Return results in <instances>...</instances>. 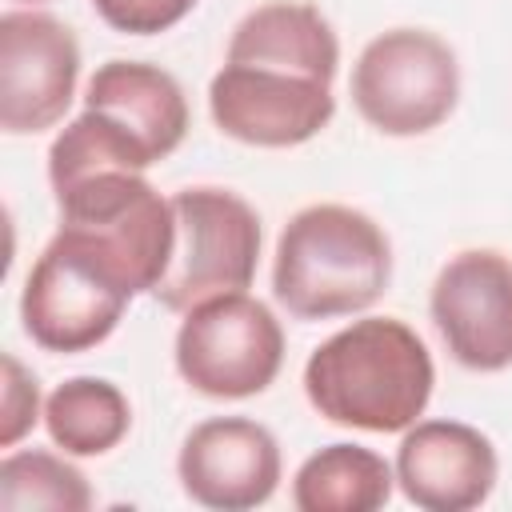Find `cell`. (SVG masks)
<instances>
[{"instance_id": "6da1fadb", "label": "cell", "mask_w": 512, "mask_h": 512, "mask_svg": "<svg viewBox=\"0 0 512 512\" xmlns=\"http://www.w3.org/2000/svg\"><path fill=\"white\" fill-rule=\"evenodd\" d=\"M436 384L428 344L396 316H364L332 332L304 360L308 404L340 428L404 432L412 428Z\"/></svg>"}, {"instance_id": "7a4b0ae2", "label": "cell", "mask_w": 512, "mask_h": 512, "mask_svg": "<svg viewBox=\"0 0 512 512\" xmlns=\"http://www.w3.org/2000/svg\"><path fill=\"white\" fill-rule=\"evenodd\" d=\"M392 284L388 232L352 204H308L276 236L272 296L296 320H336L372 308Z\"/></svg>"}, {"instance_id": "3957f363", "label": "cell", "mask_w": 512, "mask_h": 512, "mask_svg": "<svg viewBox=\"0 0 512 512\" xmlns=\"http://www.w3.org/2000/svg\"><path fill=\"white\" fill-rule=\"evenodd\" d=\"M144 284L132 264L96 232L60 224L20 288L24 336L56 356L92 352L124 320Z\"/></svg>"}, {"instance_id": "277c9868", "label": "cell", "mask_w": 512, "mask_h": 512, "mask_svg": "<svg viewBox=\"0 0 512 512\" xmlns=\"http://www.w3.org/2000/svg\"><path fill=\"white\" fill-rule=\"evenodd\" d=\"M348 92L380 136H424L460 104V60L428 28H388L360 48Z\"/></svg>"}, {"instance_id": "5b68a950", "label": "cell", "mask_w": 512, "mask_h": 512, "mask_svg": "<svg viewBox=\"0 0 512 512\" xmlns=\"http://www.w3.org/2000/svg\"><path fill=\"white\" fill-rule=\"evenodd\" d=\"M168 200L176 216V248L164 280L152 288L160 308L184 316L208 296L248 292L264 240L256 208L244 196L212 184L180 188Z\"/></svg>"}, {"instance_id": "8992f818", "label": "cell", "mask_w": 512, "mask_h": 512, "mask_svg": "<svg viewBox=\"0 0 512 512\" xmlns=\"http://www.w3.org/2000/svg\"><path fill=\"white\" fill-rule=\"evenodd\" d=\"M172 360L192 392L208 400H248L280 376L284 328L276 312L248 292L208 296L184 312Z\"/></svg>"}, {"instance_id": "52a82bcc", "label": "cell", "mask_w": 512, "mask_h": 512, "mask_svg": "<svg viewBox=\"0 0 512 512\" xmlns=\"http://www.w3.org/2000/svg\"><path fill=\"white\" fill-rule=\"evenodd\" d=\"M208 112L236 144L296 148L328 128L336 96L328 80L272 60H224L208 84Z\"/></svg>"}, {"instance_id": "ba28073f", "label": "cell", "mask_w": 512, "mask_h": 512, "mask_svg": "<svg viewBox=\"0 0 512 512\" xmlns=\"http://www.w3.org/2000/svg\"><path fill=\"white\" fill-rule=\"evenodd\" d=\"M80 44L72 28L36 8L0 16V128L36 136L64 120L76 100Z\"/></svg>"}, {"instance_id": "9c48e42d", "label": "cell", "mask_w": 512, "mask_h": 512, "mask_svg": "<svg viewBox=\"0 0 512 512\" xmlns=\"http://www.w3.org/2000/svg\"><path fill=\"white\" fill-rule=\"evenodd\" d=\"M428 316L460 368L484 376L512 368V260L496 248L448 256L432 280Z\"/></svg>"}, {"instance_id": "30bf717a", "label": "cell", "mask_w": 512, "mask_h": 512, "mask_svg": "<svg viewBox=\"0 0 512 512\" xmlns=\"http://www.w3.org/2000/svg\"><path fill=\"white\" fill-rule=\"evenodd\" d=\"M176 476L184 496L200 508H260L280 488V444L260 420L212 416L184 436Z\"/></svg>"}, {"instance_id": "8fae6325", "label": "cell", "mask_w": 512, "mask_h": 512, "mask_svg": "<svg viewBox=\"0 0 512 512\" xmlns=\"http://www.w3.org/2000/svg\"><path fill=\"white\" fill-rule=\"evenodd\" d=\"M396 484L408 504L424 512L480 508L496 480V444L464 420H416L396 448Z\"/></svg>"}, {"instance_id": "7c38bea8", "label": "cell", "mask_w": 512, "mask_h": 512, "mask_svg": "<svg viewBox=\"0 0 512 512\" xmlns=\"http://www.w3.org/2000/svg\"><path fill=\"white\" fill-rule=\"evenodd\" d=\"M84 108L124 128L152 164L168 160L188 136V100L172 72L144 60H104L84 88Z\"/></svg>"}, {"instance_id": "4fadbf2b", "label": "cell", "mask_w": 512, "mask_h": 512, "mask_svg": "<svg viewBox=\"0 0 512 512\" xmlns=\"http://www.w3.org/2000/svg\"><path fill=\"white\" fill-rule=\"evenodd\" d=\"M224 60H272L332 84L340 68V40L316 4L268 0L232 28Z\"/></svg>"}, {"instance_id": "5bb4252c", "label": "cell", "mask_w": 512, "mask_h": 512, "mask_svg": "<svg viewBox=\"0 0 512 512\" xmlns=\"http://www.w3.org/2000/svg\"><path fill=\"white\" fill-rule=\"evenodd\" d=\"M396 468L364 444H328L312 452L292 476V504L300 512H376L392 500Z\"/></svg>"}, {"instance_id": "9a60e30c", "label": "cell", "mask_w": 512, "mask_h": 512, "mask_svg": "<svg viewBox=\"0 0 512 512\" xmlns=\"http://www.w3.org/2000/svg\"><path fill=\"white\" fill-rule=\"evenodd\" d=\"M48 440L68 456H104L132 428V404L104 376H68L44 396Z\"/></svg>"}, {"instance_id": "2e32d148", "label": "cell", "mask_w": 512, "mask_h": 512, "mask_svg": "<svg viewBox=\"0 0 512 512\" xmlns=\"http://www.w3.org/2000/svg\"><path fill=\"white\" fill-rule=\"evenodd\" d=\"M0 508L4 512H88L92 484L88 476L64 456L48 448H8L0 460Z\"/></svg>"}, {"instance_id": "e0dca14e", "label": "cell", "mask_w": 512, "mask_h": 512, "mask_svg": "<svg viewBox=\"0 0 512 512\" xmlns=\"http://www.w3.org/2000/svg\"><path fill=\"white\" fill-rule=\"evenodd\" d=\"M36 420H44L40 380L32 368L20 364L16 352H4V388H0V448H16Z\"/></svg>"}, {"instance_id": "ac0fdd59", "label": "cell", "mask_w": 512, "mask_h": 512, "mask_svg": "<svg viewBox=\"0 0 512 512\" xmlns=\"http://www.w3.org/2000/svg\"><path fill=\"white\" fill-rule=\"evenodd\" d=\"M200 0H92V12L124 36H156L176 28Z\"/></svg>"}, {"instance_id": "d6986e66", "label": "cell", "mask_w": 512, "mask_h": 512, "mask_svg": "<svg viewBox=\"0 0 512 512\" xmlns=\"http://www.w3.org/2000/svg\"><path fill=\"white\" fill-rule=\"evenodd\" d=\"M16 4H48V0H16Z\"/></svg>"}]
</instances>
